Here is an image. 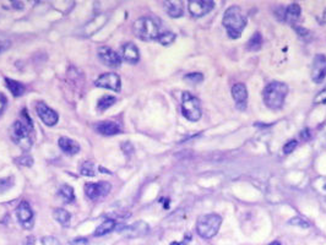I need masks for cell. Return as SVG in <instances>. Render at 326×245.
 Here are the masks:
<instances>
[{"label": "cell", "instance_id": "6da1fadb", "mask_svg": "<svg viewBox=\"0 0 326 245\" xmlns=\"http://www.w3.org/2000/svg\"><path fill=\"white\" fill-rule=\"evenodd\" d=\"M222 25L227 30V35L231 38L237 39L241 36V32L247 26V18L239 6H231L224 13Z\"/></svg>", "mask_w": 326, "mask_h": 245}, {"label": "cell", "instance_id": "7a4b0ae2", "mask_svg": "<svg viewBox=\"0 0 326 245\" xmlns=\"http://www.w3.org/2000/svg\"><path fill=\"white\" fill-rule=\"evenodd\" d=\"M288 93V86L283 82L274 81L267 85L262 92L264 102L270 109H280L283 107Z\"/></svg>", "mask_w": 326, "mask_h": 245}, {"label": "cell", "instance_id": "3957f363", "mask_svg": "<svg viewBox=\"0 0 326 245\" xmlns=\"http://www.w3.org/2000/svg\"><path fill=\"white\" fill-rule=\"evenodd\" d=\"M222 225V217L216 213L204 214L196 223V232L204 239H211L219 233Z\"/></svg>", "mask_w": 326, "mask_h": 245}, {"label": "cell", "instance_id": "277c9868", "mask_svg": "<svg viewBox=\"0 0 326 245\" xmlns=\"http://www.w3.org/2000/svg\"><path fill=\"white\" fill-rule=\"evenodd\" d=\"M134 34L141 41H154L159 36V27L151 18H140L134 22Z\"/></svg>", "mask_w": 326, "mask_h": 245}, {"label": "cell", "instance_id": "5b68a950", "mask_svg": "<svg viewBox=\"0 0 326 245\" xmlns=\"http://www.w3.org/2000/svg\"><path fill=\"white\" fill-rule=\"evenodd\" d=\"M32 126L25 125L21 120H16L10 128V138L16 146L23 151H29L32 147Z\"/></svg>", "mask_w": 326, "mask_h": 245}, {"label": "cell", "instance_id": "8992f818", "mask_svg": "<svg viewBox=\"0 0 326 245\" xmlns=\"http://www.w3.org/2000/svg\"><path fill=\"white\" fill-rule=\"evenodd\" d=\"M182 113L189 122H198L203 114L200 101L189 92H183Z\"/></svg>", "mask_w": 326, "mask_h": 245}, {"label": "cell", "instance_id": "52a82bcc", "mask_svg": "<svg viewBox=\"0 0 326 245\" xmlns=\"http://www.w3.org/2000/svg\"><path fill=\"white\" fill-rule=\"evenodd\" d=\"M95 85L97 87L112 89L114 92H119L121 88L120 77H119L118 74H114V72H105V74H102L96 80Z\"/></svg>", "mask_w": 326, "mask_h": 245}, {"label": "cell", "instance_id": "ba28073f", "mask_svg": "<svg viewBox=\"0 0 326 245\" xmlns=\"http://www.w3.org/2000/svg\"><path fill=\"white\" fill-rule=\"evenodd\" d=\"M215 6V3L211 0H190L188 3L190 15L194 18H203L207 15Z\"/></svg>", "mask_w": 326, "mask_h": 245}, {"label": "cell", "instance_id": "9c48e42d", "mask_svg": "<svg viewBox=\"0 0 326 245\" xmlns=\"http://www.w3.org/2000/svg\"><path fill=\"white\" fill-rule=\"evenodd\" d=\"M326 77V56L316 54L311 65V80L315 84H321Z\"/></svg>", "mask_w": 326, "mask_h": 245}, {"label": "cell", "instance_id": "30bf717a", "mask_svg": "<svg viewBox=\"0 0 326 245\" xmlns=\"http://www.w3.org/2000/svg\"><path fill=\"white\" fill-rule=\"evenodd\" d=\"M98 58L103 64L109 68H119L121 63V58L117 52L109 47H100L98 48Z\"/></svg>", "mask_w": 326, "mask_h": 245}, {"label": "cell", "instance_id": "8fae6325", "mask_svg": "<svg viewBox=\"0 0 326 245\" xmlns=\"http://www.w3.org/2000/svg\"><path fill=\"white\" fill-rule=\"evenodd\" d=\"M111 188L112 185L107 181H98L96 184H86L85 192L88 199L98 200L111 192Z\"/></svg>", "mask_w": 326, "mask_h": 245}, {"label": "cell", "instance_id": "7c38bea8", "mask_svg": "<svg viewBox=\"0 0 326 245\" xmlns=\"http://www.w3.org/2000/svg\"><path fill=\"white\" fill-rule=\"evenodd\" d=\"M16 216L18 222L25 228H32L34 226V211L27 201H21L16 209Z\"/></svg>", "mask_w": 326, "mask_h": 245}, {"label": "cell", "instance_id": "4fadbf2b", "mask_svg": "<svg viewBox=\"0 0 326 245\" xmlns=\"http://www.w3.org/2000/svg\"><path fill=\"white\" fill-rule=\"evenodd\" d=\"M150 227L146 222L144 221H137V222L133 223L130 226H126V227L121 228V234L124 237L129 238V239H134V238H140L144 237L149 233Z\"/></svg>", "mask_w": 326, "mask_h": 245}, {"label": "cell", "instance_id": "5bb4252c", "mask_svg": "<svg viewBox=\"0 0 326 245\" xmlns=\"http://www.w3.org/2000/svg\"><path fill=\"white\" fill-rule=\"evenodd\" d=\"M36 110H37L38 117L41 118V120L44 122V124H46V125L53 126V125H55V124L58 122V120H59V115H58V113L54 109H51V107H48L46 103H43V102L37 103Z\"/></svg>", "mask_w": 326, "mask_h": 245}, {"label": "cell", "instance_id": "9a60e30c", "mask_svg": "<svg viewBox=\"0 0 326 245\" xmlns=\"http://www.w3.org/2000/svg\"><path fill=\"white\" fill-rule=\"evenodd\" d=\"M120 58L123 60H125L126 63L129 64H137V61L140 60V52L139 48L134 43L129 42V43H125L120 49Z\"/></svg>", "mask_w": 326, "mask_h": 245}, {"label": "cell", "instance_id": "2e32d148", "mask_svg": "<svg viewBox=\"0 0 326 245\" xmlns=\"http://www.w3.org/2000/svg\"><path fill=\"white\" fill-rule=\"evenodd\" d=\"M232 96L237 102V107L243 110L248 100V89L244 84H236L232 87Z\"/></svg>", "mask_w": 326, "mask_h": 245}, {"label": "cell", "instance_id": "e0dca14e", "mask_svg": "<svg viewBox=\"0 0 326 245\" xmlns=\"http://www.w3.org/2000/svg\"><path fill=\"white\" fill-rule=\"evenodd\" d=\"M96 130L101 135L112 136L121 133V126L119 122H100L96 125Z\"/></svg>", "mask_w": 326, "mask_h": 245}, {"label": "cell", "instance_id": "ac0fdd59", "mask_svg": "<svg viewBox=\"0 0 326 245\" xmlns=\"http://www.w3.org/2000/svg\"><path fill=\"white\" fill-rule=\"evenodd\" d=\"M58 145H59L60 150L63 152H65L67 155H76L80 151V145L72 139L67 138V136H62L58 141Z\"/></svg>", "mask_w": 326, "mask_h": 245}, {"label": "cell", "instance_id": "d6986e66", "mask_svg": "<svg viewBox=\"0 0 326 245\" xmlns=\"http://www.w3.org/2000/svg\"><path fill=\"white\" fill-rule=\"evenodd\" d=\"M165 10L171 18H182L184 9L180 1H166Z\"/></svg>", "mask_w": 326, "mask_h": 245}, {"label": "cell", "instance_id": "ffe728a7", "mask_svg": "<svg viewBox=\"0 0 326 245\" xmlns=\"http://www.w3.org/2000/svg\"><path fill=\"white\" fill-rule=\"evenodd\" d=\"M299 16H301V6L298 5V4H291V5L286 9L285 11L286 22L293 25V23L297 22Z\"/></svg>", "mask_w": 326, "mask_h": 245}, {"label": "cell", "instance_id": "44dd1931", "mask_svg": "<svg viewBox=\"0 0 326 245\" xmlns=\"http://www.w3.org/2000/svg\"><path fill=\"white\" fill-rule=\"evenodd\" d=\"M54 220L57 221L60 226L63 227H68L70 225V220H71V214L64 209H55L53 212Z\"/></svg>", "mask_w": 326, "mask_h": 245}, {"label": "cell", "instance_id": "7402d4cb", "mask_svg": "<svg viewBox=\"0 0 326 245\" xmlns=\"http://www.w3.org/2000/svg\"><path fill=\"white\" fill-rule=\"evenodd\" d=\"M5 82H6V87H8L9 91L13 93L14 97H20V96H22L23 93H25L26 88H25V86L21 84V82L15 81V80H13V79H9V77H6Z\"/></svg>", "mask_w": 326, "mask_h": 245}, {"label": "cell", "instance_id": "603a6c76", "mask_svg": "<svg viewBox=\"0 0 326 245\" xmlns=\"http://www.w3.org/2000/svg\"><path fill=\"white\" fill-rule=\"evenodd\" d=\"M117 222L114 220H105L101 226H98L97 229L95 232V237H102V235L107 234V233L112 232L116 229Z\"/></svg>", "mask_w": 326, "mask_h": 245}, {"label": "cell", "instance_id": "cb8c5ba5", "mask_svg": "<svg viewBox=\"0 0 326 245\" xmlns=\"http://www.w3.org/2000/svg\"><path fill=\"white\" fill-rule=\"evenodd\" d=\"M59 196L64 200V202L69 204V202L74 201L75 195H74V189H72L70 185H63L59 189Z\"/></svg>", "mask_w": 326, "mask_h": 245}, {"label": "cell", "instance_id": "d4e9b609", "mask_svg": "<svg viewBox=\"0 0 326 245\" xmlns=\"http://www.w3.org/2000/svg\"><path fill=\"white\" fill-rule=\"evenodd\" d=\"M116 102H117V98L113 97V96H103V97L100 98V101H98V103H97L98 110L103 112V110H105L109 107H112V105H113Z\"/></svg>", "mask_w": 326, "mask_h": 245}, {"label": "cell", "instance_id": "484cf974", "mask_svg": "<svg viewBox=\"0 0 326 245\" xmlns=\"http://www.w3.org/2000/svg\"><path fill=\"white\" fill-rule=\"evenodd\" d=\"M261 44H262V37H261V35L257 32V34L253 35L252 38L249 39L247 48L249 49L250 52H257L261 48Z\"/></svg>", "mask_w": 326, "mask_h": 245}, {"label": "cell", "instance_id": "4316f807", "mask_svg": "<svg viewBox=\"0 0 326 245\" xmlns=\"http://www.w3.org/2000/svg\"><path fill=\"white\" fill-rule=\"evenodd\" d=\"M157 41H158L162 46H171V44L174 43L175 35L173 34V32H163V34H159Z\"/></svg>", "mask_w": 326, "mask_h": 245}, {"label": "cell", "instance_id": "83f0119b", "mask_svg": "<svg viewBox=\"0 0 326 245\" xmlns=\"http://www.w3.org/2000/svg\"><path fill=\"white\" fill-rule=\"evenodd\" d=\"M80 172H81V174L85 176H95L96 175L95 166H93L92 162H84L81 168H80Z\"/></svg>", "mask_w": 326, "mask_h": 245}, {"label": "cell", "instance_id": "f1b7e54d", "mask_svg": "<svg viewBox=\"0 0 326 245\" xmlns=\"http://www.w3.org/2000/svg\"><path fill=\"white\" fill-rule=\"evenodd\" d=\"M184 79L187 80V81H189L190 84H200V82L204 80V76L203 74H200V72H191V74L185 75Z\"/></svg>", "mask_w": 326, "mask_h": 245}, {"label": "cell", "instance_id": "f546056e", "mask_svg": "<svg viewBox=\"0 0 326 245\" xmlns=\"http://www.w3.org/2000/svg\"><path fill=\"white\" fill-rule=\"evenodd\" d=\"M13 184H14L13 176H8V178L0 179V192H6L9 188L13 187Z\"/></svg>", "mask_w": 326, "mask_h": 245}, {"label": "cell", "instance_id": "4dcf8cb0", "mask_svg": "<svg viewBox=\"0 0 326 245\" xmlns=\"http://www.w3.org/2000/svg\"><path fill=\"white\" fill-rule=\"evenodd\" d=\"M16 161H17L18 164H22V166L26 167H31L32 164H34V159H32V157L29 156V155H23V156L18 157Z\"/></svg>", "mask_w": 326, "mask_h": 245}, {"label": "cell", "instance_id": "1f68e13d", "mask_svg": "<svg viewBox=\"0 0 326 245\" xmlns=\"http://www.w3.org/2000/svg\"><path fill=\"white\" fill-rule=\"evenodd\" d=\"M297 146H298V141L297 140L288 141V142L286 143L285 146H283V152H285L286 155H290V153H292L293 151L297 148Z\"/></svg>", "mask_w": 326, "mask_h": 245}, {"label": "cell", "instance_id": "d6a6232c", "mask_svg": "<svg viewBox=\"0 0 326 245\" xmlns=\"http://www.w3.org/2000/svg\"><path fill=\"white\" fill-rule=\"evenodd\" d=\"M290 225L301 226V227H303V228H307V227H309L308 222H306V221H304V220H302V218H299V217L292 218V220L290 221Z\"/></svg>", "mask_w": 326, "mask_h": 245}, {"label": "cell", "instance_id": "836d02e7", "mask_svg": "<svg viewBox=\"0 0 326 245\" xmlns=\"http://www.w3.org/2000/svg\"><path fill=\"white\" fill-rule=\"evenodd\" d=\"M42 244L43 245H59V242H58L57 238L54 237H44L42 239Z\"/></svg>", "mask_w": 326, "mask_h": 245}, {"label": "cell", "instance_id": "e575fe53", "mask_svg": "<svg viewBox=\"0 0 326 245\" xmlns=\"http://www.w3.org/2000/svg\"><path fill=\"white\" fill-rule=\"evenodd\" d=\"M314 102L319 103V105H324V103H326V88L323 89V91H321L320 93L316 96L315 100H314Z\"/></svg>", "mask_w": 326, "mask_h": 245}, {"label": "cell", "instance_id": "d590c367", "mask_svg": "<svg viewBox=\"0 0 326 245\" xmlns=\"http://www.w3.org/2000/svg\"><path fill=\"white\" fill-rule=\"evenodd\" d=\"M6 103H8V101H6V97L5 96L0 92V114L5 110L6 108Z\"/></svg>", "mask_w": 326, "mask_h": 245}, {"label": "cell", "instance_id": "8d00e7d4", "mask_svg": "<svg viewBox=\"0 0 326 245\" xmlns=\"http://www.w3.org/2000/svg\"><path fill=\"white\" fill-rule=\"evenodd\" d=\"M294 30L297 31L298 35H299V36H301V37H308V36H309V34H310V32H309V31L307 30V28L299 27V26H297V27H294Z\"/></svg>", "mask_w": 326, "mask_h": 245}, {"label": "cell", "instance_id": "74e56055", "mask_svg": "<svg viewBox=\"0 0 326 245\" xmlns=\"http://www.w3.org/2000/svg\"><path fill=\"white\" fill-rule=\"evenodd\" d=\"M10 47V42L8 39H0V53L5 52Z\"/></svg>", "mask_w": 326, "mask_h": 245}, {"label": "cell", "instance_id": "f35d334b", "mask_svg": "<svg viewBox=\"0 0 326 245\" xmlns=\"http://www.w3.org/2000/svg\"><path fill=\"white\" fill-rule=\"evenodd\" d=\"M319 22H320L321 25H324V23L326 22V10L324 11V14H323V18H319Z\"/></svg>", "mask_w": 326, "mask_h": 245}, {"label": "cell", "instance_id": "ab89813d", "mask_svg": "<svg viewBox=\"0 0 326 245\" xmlns=\"http://www.w3.org/2000/svg\"><path fill=\"white\" fill-rule=\"evenodd\" d=\"M171 245H188V240H185V242H173L171 243Z\"/></svg>", "mask_w": 326, "mask_h": 245}, {"label": "cell", "instance_id": "60d3db41", "mask_svg": "<svg viewBox=\"0 0 326 245\" xmlns=\"http://www.w3.org/2000/svg\"><path fill=\"white\" fill-rule=\"evenodd\" d=\"M270 245H281V243L280 242H274V243H271Z\"/></svg>", "mask_w": 326, "mask_h": 245}]
</instances>
